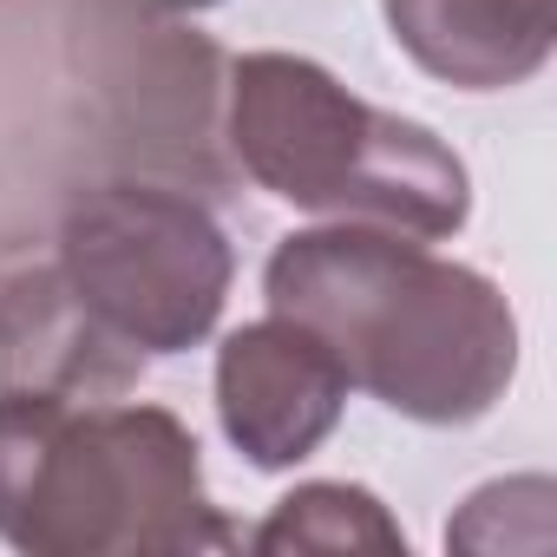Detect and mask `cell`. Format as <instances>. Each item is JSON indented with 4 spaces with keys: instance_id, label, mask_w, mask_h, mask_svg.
<instances>
[{
    "instance_id": "7a4b0ae2",
    "label": "cell",
    "mask_w": 557,
    "mask_h": 557,
    "mask_svg": "<svg viewBox=\"0 0 557 557\" xmlns=\"http://www.w3.org/2000/svg\"><path fill=\"white\" fill-rule=\"evenodd\" d=\"M0 544L27 557H184L236 544L171 407L0 394Z\"/></svg>"
},
{
    "instance_id": "277c9868",
    "label": "cell",
    "mask_w": 557,
    "mask_h": 557,
    "mask_svg": "<svg viewBox=\"0 0 557 557\" xmlns=\"http://www.w3.org/2000/svg\"><path fill=\"white\" fill-rule=\"evenodd\" d=\"M60 275L79 309L138 355L197 348L230 296V236L223 223L171 184L119 177L73 190L60 210Z\"/></svg>"
},
{
    "instance_id": "ba28073f",
    "label": "cell",
    "mask_w": 557,
    "mask_h": 557,
    "mask_svg": "<svg viewBox=\"0 0 557 557\" xmlns=\"http://www.w3.org/2000/svg\"><path fill=\"white\" fill-rule=\"evenodd\" d=\"M256 550H387L394 557L407 550V537L368 485L315 479L269 511V524L256 531Z\"/></svg>"
},
{
    "instance_id": "5b68a950",
    "label": "cell",
    "mask_w": 557,
    "mask_h": 557,
    "mask_svg": "<svg viewBox=\"0 0 557 557\" xmlns=\"http://www.w3.org/2000/svg\"><path fill=\"white\" fill-rule=\"evenodd\" d=\"M342 407L348 374L335 348L289 315L249 322L216 348V420L256 472H289L322 453Z\"/></svg>"
},
{
    "instance_id": "9c48e42d",
    "label": "cell",
    "mask_w": 557,
    "mask_h": 557,
    "mask_svg": "<svg viewBox=\"0 0 557 557\" xmlns=\"http://www.w3.org/2000/svg\"><path fill=\"white\" fill-rule=\"evenodd\" d=\"M106 8L138 14V21H177V14H203V8H216V0H106Z\"/></svg>"
},
{
    "instance_id": "6da1fadb",
    "label": "cell",
    "mask_w": 557,
    "mask_h": 557,
    "mask_svg": "<svg viewBox=\"0 0 557 557\" xmlns=\"http://www.w3.org/2000/svg\"><path fill=\"white\" fill-rule=\"evenodd\" d=\"M262 289L275 315L335 348L348 387H368L420 426L492 413L518 374V315L505 289L400 230H296L275 243Z\"/></svg>"
},
{
    "instance_id": "8992f818",
    "label": "cell",
    "mask_w": 557,
    "mask_h": 557,
    "mask_svg": "<svg viewBox=\"0 0 557 557\" xmlns=\"http://www.w3.org/2000/svg\"><path fill=\"white\" fill-rule=\"evenodd\" d=\"M138 374H145V355L106 335L79 309L60 262L0 275V394L119 400L138 387Z\"/></svg>"
},
{
    "instance_id": "3957f363",
    "label": "cell",
    "mask_w": 557,
    "mask_h": 557,
    "mask_svg": "<svg viewBox=\"0 0 557 557\" xmlns=\"http://www.w3.org/2000/svg\"><path fill=\"white\" fill-rule=\"evenodd\" d=\"M223 145L249 184L335 223L420 243L466 230L472 177L426 125L355 99L302 53H243L223 79Z\"/></svg>"
},
{
    "instance_id": "52a82bcc",
    "label": "cell",
    "mask_w": 557,
    "mask_h": 557,
    "mask_svg": "<svg viewBox=\"0 0 557 557\" xmlns=\"http://www.w3.org/2000/svg\"><path fill=\"white\" fill-rule=\"evenodd\" d=\"M387 27L420 73L459 92H505L544 73L557 0H387Z\"/></svg>"
}]
</instances>
